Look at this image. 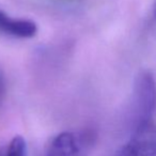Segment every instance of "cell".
Returning <instances> with one entry per match:
<instances>
[{
	"instance_id": "cell-5",
	"label": "cell",
	"mask_w": 156,
	"mask_h": 156,
	"mask_svg": "<svg viewBox=\"0 0 156 156\" xmlns=\"http://www.w3.org/2000/svg\"><path fill=\"white\" fill-rule=\"evenodd\" d=\"M0 156H27V144L22 136H15L0 152Z\"/></svg>"
},
{
	"instance_id": "cell-1",
	"label": "cell",
	"mask_w": 156,
	"mask_h": 156,
	"mask_svg": "<svg viewBox=\"0 0 156 156\" xmlns=\"http://www.w3.org/2000/svg\"><path fill=\"white\" fill-rule=\"evenodd\" d=\"M156 110V81L150 71H141L135 78L132 96L133 129L153 121Z\"/></svg>"
},
{
	"instance_id": "cell-3",
	"label": "cell",
	"mask_w": 156,
	"mask_h": 156,
	"mask_svg": "<svg viewBox=\"0 0 156 156\" xmlns=\"http://www.w3.org/2000/svg\"><path fill=\"white\" fill-rule=\"evenodd\" d=\"M93 136L89 132L61 133L50 141L45 156H83V150L91 144Z\"/></svg>"
},
{
	"instance_id": "cell-2",
	"label": "cell",
	"mask_w": 156,
	"mask_h": 156,
	"mask_svg": "<svg viewBox=\"0 0 156 156\" xmlns=\"http://www.w3.org/2000/svg\"><path fill=\"white\" fill-rule=\"evenodd\" d=\"M115 156H156V124L154 121L134 128L130 139Z\"/></svg>"
},
{
	"instance_id": "cell-7",
	"label": "cell",
	"mask_w": 156,
	"mask_h": 156,
	"mask_svg": "<svg viewBox=\"0 0 156 156\" xmlns=\"http://www.w3.org/2000/svg\"><path fill=\"white\" fill-rule=\"evenodd\" d=\"M152 20L153 22H156V0H154L153 5H152Z\"/></svg>"
},
{
	"instance_id": "cell-4",
	"label": "cell",
	"mask_w": 156,
	"mask_h": 156,
	"mask_svg": "<svg viewBox=\"0 0 156 156\" xmlns=\"http://www.w3.org/2000/svg\"><path fill=\"white\" fill-rule=\"evenodd\" d=\"M0 32L16 37H32L37 32V27L32 20L12 18L0 10Z\"/></svg>"
},
{
	"instance_id": "cell-6",
	"label": "cell",
	"mask_w": 156,
	"mask_h": 156,
	"mask_svg": "<svg viewBox=\"0 0 156 156\" xmlns=\"http://www.w3.org/2000/svg\"><path fill=\"white\" fill-rule=\"evenodd\" d=\"M5 92H7V87H5V79L3 76L2 72L0 69V104L2 103L3 98L5 96Z\"/></svg>"
}]
</instances>
